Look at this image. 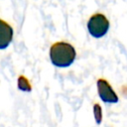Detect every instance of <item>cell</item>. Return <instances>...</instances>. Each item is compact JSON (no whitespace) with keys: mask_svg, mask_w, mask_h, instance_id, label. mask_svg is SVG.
<instances>
[{"mask_svg":"<svg viewBox=\"0 0 127 127\" xmlns=\"http://www.w3.org/2000/svg\"><path fill=\"white\" fill-rule=\"evenodd\" d=\"M74 48L65 42H57L51 46L50 59L54 65L59 67H66L75 60Z\"/></svg>","mask_w":127,"mask_h":127,"instance_id":"6da1fadb","label":"cell"},{"mask_svg":"<svg viewBox=\"0 0 127 127\" xmlns=\"http://www.w3.org/2000/svg\"><path fill=\"white\" fill-rule=\"evenodd\" d=\"M13 40V29L12 27L0 19V50L6 49Z\"/></svg>","mask_w":127,"mask_h":127,"instance_id":"277c9868","label":"cell"},{"mask_svg":"<svg viewBox=\"0 0 127 127\" xmlns=\"http://www.w3.org/2000/svg\"><path fill=\"white\" fill-rule=\"evenodd\" d=\"M18 86H19L20 89L25 90V91L31 90V85L29 84L28 80H27L24 76H20V77H19V79H18Z\"/></svg>","mask_w":127,"mask_h":127,"instance_id":"5b68a950","label":"cell"},{"mask_svg":"<svg viewBox=\"0 0 127 127\" xmlns=\"http://www.w3.org/2000/svg\"><path fill=\"white\" fill-rule=\"evenodd\" d=\"M93 110H94V116H95V120H96V123H100L101 122V118H102V114H101V107L98 105V104H95L94 107H93Z\"/></svg>","mask_w":127,"mask_h":127,"instance_id":"8992f818","label":"cell"},{"mask_svg":"<svg viewBox=\"0 0 127 127\" xmlns=\"http://www.w3.org/2000/svg\"><path fill=\"white\" fill-rule=\"evenodd\" d=\"M97 91L99 97L103 102L106 103H116L118 101V96L113 91L110 84L105 79H98L97 80Z\"/></svg>","mask_w":127,"mask_h":127,"instance_id":"3957f363","label":"cell"},{"mask_svg":"<svg viewBox=\"0 0 127 127\" xmlns=\"http://www.w3.org/2000/svg\"><path fill=\"white\" fill-rule=\"evenodd\" d=\"M87 30L88 33L93 38H101L106 35L109 30V21L105 15L101 13L93 14L87 21Z\"/></svg>","mask_w":127,"mask_h":127,"instance_id":"7a4b0ae2","label":"cell"}]
</instances>
